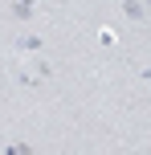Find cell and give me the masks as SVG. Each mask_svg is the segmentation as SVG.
Wrapping results in <instances>:
<instances>
[{
    "label": "cell",
    "mask_w": 151,
    "mask_h": 155,
    "mask_svg": "<svg viewBox=\"0 0 151 155\" xmlns=\"http://www.w3.org/2000/svg\"><path fill=\"white\" fill-rule=\"evenodd\" d=\"M45 49V37L41 33H21V37L12 41V53H21V57H33V53H41Z\"/></svg>",
    "instance_id": "cell-1"
},
{
    "label": "cell",
    "mask_w": 151,
    "mask_h": 155,
    "mask_svg": "<svg viewBox=\"0 0 151 155\" xmlns=\"http://www.w3.org/2000/svg\"><path fill=\"white\" fill-rule=\"evenodd\" d=\"M8 12H12L16 21H33V16H37V4H21V0H16V4H8Z\"/></svg>",
    "instance_id": "cell-2"
},
{
    "label": "cell",
    "mask_w": 151,
    "mask_h": 155,
    "mask_svg": "<svg viewBox=\"0 0 151 155\" xmlns=\"http://www.w3.org/2000/svg\"><path fill=\"white\" fill-rule=\"evenodd\" d=\"M123 12H127V21H147V4H139V0H127Z\"/></svg>",
    "instance_id": "cell-3"
},
{
    "label": "cell",
    "mask_w": 151,
    "mask_h": 155,
    "mask_svg": "<svg viewBox=\"0 0 151 155\" xmlns=\"http://www.w3.org/2000/svg\"><path fill=\"white\" fill-rule=\"evenodd\" d=\"M16 82H21L25 90H37V86H41V78H37V74H29V70H21V74H16Z\"/></svg>",
    "instance_id": "cell-4"
},
{
    "label": "cell",
    "mask_w": 151,
    "mask_h": 155,
    "mask_svg": "<svg viewBox=\"0 0 151 155\" xmlns=\"http://www.w3.org/2000/svg\"><path fill=\"white\" fill-rule=\"evenodd\" d=\"M4 155H37L29 143H4Z\"/></svg>",
    "instance_id": "cell-5"
},
{
    "label": "cell",
    "mask_w": 151,
    "mask_h": 155,
    "mask_svg": "<svg viewBox=\"0 0 151 155\" xmlns=\"http://www.w3.org/2000/svg\"><path fill=\"white\" fill-rule=\"evenodd\" d=\"M49 74H53V65H49V61H45V57H41V61H37V78H41V82H45V78H49Z\"/></svg>",
    "instance_id": "cell-6"
}]
</instances>
